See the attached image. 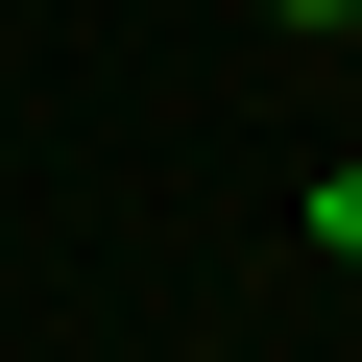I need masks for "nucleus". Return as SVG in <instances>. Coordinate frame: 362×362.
I'll use <instances>...</instances> for the list:
<instances>
[{
  "label": "nucleus",
  "mask_w": 362,
  "mask_h": 362,
  "mask_svg": "<svg viewBox=\"0 0 362 362\" xmlns=\"http://www.w3.org/2000/svg\"><path fill=\"white\" fill-rule=\"evenodd\" d=\"M314 242H338V266H362V169H314Z\"/></svg>",
  "instance_id": "1"
},
{
  "label": "nucleus",
  "mask_w": 362,
  "mask_h": 362,
  "mask_svg": "<svg viewBox=\"0 0 362 362\" xmlns=\"http://www.w3.org/2000/svg\"><path fill=\"white\" fill-rule=\"evenodd\" d=\"M266 25H362V0H266Z\"/></svg>",
  "instance_id": "2"
}]
</instances>
